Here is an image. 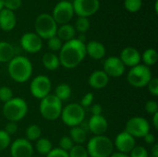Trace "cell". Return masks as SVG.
<instances>
[{
    "instance_id": "6da1fadb",
    "label": "cell",
    "mask_w": 158,
    "mask_h": 157,
    "mask_svg": "<svg viewBox=\"0 0 158 157\" xmlns=\"http://www.w3.org/2000/svg\"><path fill=\"white\" fill-rule=\"evenodd\" d=\"M59 51L60 65L68 69L79 66L86 56L85 43L75 38L66 42Z\"/></svg>"
},
{
    "instance_id": "7a4b0ae2",
    "label": "cell",
    "mask_w": 158,
    "mask_h": 157,
    "mask_svg": "<svg viewBox=\"0 0 158 157\" xmlns=\"http://www.w3.org/2000/svg\"><path fill=\"white\" fill-rule=\"evenodd\" d=\"M8 74L10 78L19 83L30 80L32 74L31 62L25 56H15L8 62Z\"/></svg>"
},
{
    "instance_id": "3957f363",
    "label": "cell",
    "mask_w": 158,
    "mask_h": 157,
    "mask_svg": "<svg viewBox=\"0 0 158 157\" xmlns=\"http://www.w3.org/2000/svg\"><path fill=\"white\" fill-rule=\"evenodd\" d=\"M86 150L90 157H110L113 154L114 143L105 135L94 136L88 142Z\"/></svg>"
},
{
    "instance_id": "277c9868",
    "label": "cell",
    "mask_w": 158,
    "mask_h": 157,
    "mask_svg": "<svg viewBox=\"0 0 158 157\" xmlns=\"http://www.w3.org/2000/svg\"><path fill=\"white\" fill-rule=\"evenodd\" d=\"M28 112V105L22 98L13 97L3 105V115L9 122L21 120Z\"/></svg>"
},
{
    "instance_id": "5b68a950",
    "label": "cell",
    "mask_w": 158,
    "mask_h": 157,
    "mask_svg": "<svg viewBox=\"0 0 158 157\" xmlns=\"http://www.w3.org/2000/svg\"><path fill=\"white\" fill-rule=\"evenodd\" d=\"M39 110L44 119L49 121L56 120L61 115L62 102L55 94H48L41 99Z\"/></svg>"
},
{
    "instance_id": "8992f818",
    "label": "cell",
    "mask_w": 158,
    "mask_h": 157,
    "mask_svg": "<svg viewBox=\"0 0 158 157\" xmlns=\"http://www.w3.org/2000/svg\"><path fill=\"white\" fill-rule=\"evenodd\" d=\"M35 33L41 39H50L53 36L56 35L57 31V23L55 21L53 17L49 14L43 13L40 14L34 23Z\"/></svg>"
},
{
    "instance_id": "52a82bcc",
    "label": "cell",
    "mask_w": 158,
    "mask_h": 157,
    "mask_svg": "<svg viewBox=\"0 0 158 157\" xmlns=\"http://www.w3.org/2000/svg\"><path fill=\"white\" fill-rule=\"evenodd\" d=\"M60 117L69 127L80 126L85 118V110L80 104L71 103L62 108Z\"/></svg>"
},
{
    "instance_id": "ba28073f",
    "label": "cell",
    "mask_w": 158,
    "mask_h": 157,
    "mask_svg": "<svg viewBox=\"0 0 158 157\" xmlns=\"http://www.w3.org/2000/svg\"><path fill=\"white\" fill-rule=\"evenodd\" d=\"M152 78V71L150 68L143 64H139L131 68L127 75L129 83L136 88H143L146 86Z\"/></svg>"
},
{
    "instance_id": "9c48e42d",
    "label": "cell",
    "mask_w": 158,
    "mask_h": 157,
    "mask_svg": "<svg viewBox=\"0 0 158 157\" xmlns=\"http://www.w3.org/2000/svg\"><path fill=\"white\" fill-rule=\"evenodd\" d=\"M125 131L134 138H143L150 132V124L144 118L133 117L127 121Z\"/></svg>"
},
{
    "instance_id": "30bf717a",
    "label": "cell",
    "mask_w": 158,
    "mask_h": 157,
    "mask_svg": "<svg viewBox=\"0 0 158 157\" xmlns=\"http://www.w3.org/2000/svg\"><path fill=\"white\" fill-rule=\"evenodd\" d=\"M52 83L50 79L45 75H38L31 81L30 84L31 93L37 99H43L50 94Z\"/></svg>"
},
{
    "instance_id": "8fae6325",
    "label": "cell",
    "mask_w": 158,
    "mask_h": 157,
    "mask_svg": "<svg viewBox=\"0 0 158 157\" xmlns=\"http://www.w3.org/2000/svg\"><path fill=\"white\" fill-rule=\"evenodd\" d=\"M74 10L72 3L68 0H62L58 2L53 9V19L56 23L61 25L68 24V22L73 18Z\"/></svg>"
},
{
    "instance_id": "7c38bea8",
    "label": "cell",
    "mask_w": 158,
    "mask_h": 157,
    "mask_svg": "<svg viewBox=\"0 0 158 157\" xmlns=\"http://www.w3.org/2000/svg\"><path fill=\"white\" fill-rule=\"evenodd\" d=\"M72 6L74 13L79 17L88 18L98 11L100 2L99 0H74Z\"/></svg>"
},
{
    "instance_id": "4fadbf2b",
    "label": "cell",
    "mask_w": 158,
    "mask_h": 157,
    "mask_svg": "<svg viewBox=\"0 0 158 157\" xmlns=\"http://www.w3.org/2000/svg\"><path fill=\"white\" fill-rule=\"evenodd\" d=\"M10 155L12 157H32V144L23 138L16 139L10 144Z\"/></svg>"
},
{
    "instance_id": "5bb4252c",
    "label": "cell",
    "mask_w": 158,
    "mask_h": 157,
    "mask_svg": "<svg viewBox=\"0 0 158 157\" xmlns=\"http://www.w3.org/2000/svg\"><path fill=\"white\" fill-rule=\"evenodd\" d=\"M103 71L108 76L113 78H118L122 76L125 72L126 67L122 61L118 56H109L107 57L103 64Z\"/></svg>"
},
{
    "instance_id": "9a60e30c",
    "label": "cell",
    "mask_w": 158,
    "mask_h": 157,
    "mask_svg": "<svg viewBox=\"0 0 158 157\" xmlns=\"http://www.w3.org/2000/svg\"><path fill=\"white\" fill-rule=\"evenodd\" d=\"M20 45L28 53H38L43 47L42 39L35 32H26L20 38Z\"/></svg>"
},
{
    "instance_id": "2e32d148",
    "label": "cell",
    "mask_w": 158,
    "mask_h": 157,
    "mask_svg": "<svg viewBox=\"0 0 158 157\" xmlns=\"http://www.w3.org/2000/svg\"><path fill=\"white\" fill-rule=\"evenodd\" d=\"M114 144L117 150L118 151V153L127 154V155L131 153V151L136 146L135 138L132 137L128 132H126L125 130L117 135Z\"/></svg>"
},
{
    "instance_id": "e0dca14e",
    "label": "cell",
    "mask_w": 158,
    "mask_h": 157,
    "mask_svg": "<svg viewBox=\"0 0 158 157\" xmlns=\"http://www.w3.org/2000/svg\"><path fill=\"white\" fill-rule=\"evenodd\" d=\"M119 59L122 61V63L124 64L125 67L128 66L131 68L139 65L141 60H142L140 52L136 48L131 47V46L125 47L121 51Z\"/></svg>"
},
{
    "instance_id": "ac0fdd59",
    "label": "cell",
    "mask_w": 158,
    "mask_h": 157,
    "mask_svg": "<svg viewBox=\"0 0 158 157\" xmlns=\"http://www.w3.org/2000/svg\"><path fill=\"white\" fill-rule=\"evenodd\" d=\"M88 128L94 136L104 135L108 129V123L106 118L102 115L93 116L89 119Z\"/></svg>"
},
{
    "instance_id": "d6986e66",
    "label": "cell",
    "mask_w": 158,
    "mask_h": 157,
    "mask_svg": "<svg viewBox=\"0 0 158 157\" xmlns=\"http://www.w3.org/2000/svg\"><path fill=\"white\" fill-rule=\"evenodd\" d=\"M17 24V18L13 11L6 8L0 10V28L5 31H9L15 28Z\"/></svg>"
},
{
    "instance_id": "ffe728a7",
    "label": "cell",
    "mask_w": 158,
    "mask_h": 157,
    "mask_svg": "<svg viewBox=\"0 0 158 157\" xmlns=\"http://www.w3.org/2000/svg\"><path fill=\"white\" fill-rule=\"evenodd\" d=\"M86 55L92 57L94 60H100L104 58L106 56V48L105 45L97 41H91L87 44H85Z\"/></svg>"
},
{
    "instance_id": "44dd1931",
    "label": "cell",
    "mask_w": 158,
    "mask_h": 157,
    "mask_svg": "<svg viewBox=\"0 0 158 157\" xmlns=\"http://www.w3.org/2000/svg\"><path fill=\"white\" fill-rule=\"evenodd\" d=\"M108 81L109 77L103 70L94 71L88 79L89 85L94 89H103L108 84Z\"/></svg>"
},
{
    "instance_id": "7402d4cb",
    "label": "cell",
    "mask_w": 158,
    "mask_h": 157,
    "mask_svg": "<svg viewBox=\"0 0 158 157\" xmlns=\"http://www.w3.org/2000/svg\"><path fill=\"white\" fill-rule=\"evenodd\" d=\"M16 55L15 47L7 42H0V63H8Z\"/></svg>"
},
{
    "instance_id": "603a6c76",
    "label": "cell",
    "mask_w": 158,
    "mask_h": 157,
    "mask_svg": "<svg viewBox=\"0 0 158 157\" xmlns=\"http://www.w3.org/2000/svg\"><path fill=\"white\" fill-rule=\"evenodd\" d=\"M75 34H76V30L70 24L61 25V27L57 28V31H56V36L61 41H66V42L70 41L74 39Z\"/></svg>"
},
{
    "instance_id": "cb8c5ba5",
    "label": "cell",
    "mask_w": 158,
    "mask_h": 157,
    "mask_svg": "<svg viewBox=\"0 0 158 157\" xmlns=\"http://www.w3.org/2000/svg\"><path fill=\"white\" fill-rule=\"evenodd\" d=\"M42 62L44 67L48 69V70H56L58 68V67L60 66V62H59V58L56 55H55L54 53H45L43 56L42 58Z\"/></svg>"
},
{
    "instance_id": "d4e9b609",
    "label": "cell",
    "mask_w": 158,
    "mask_h": 157,
    "mask_svg": "<svg viewBox=\"0 0 158 157\" xmlns=\"http://www.w3.org/2000/svg\"><path fill=\"white\" fill-rule=\"evenodd\" d=\"M86 131L83 128L80 126L72 127L69 131V138L72 140V142L78 145H82L86 142Z\"/></svg>"
},
{
    "instance_id": "484cf974",
    "label": "cell",
    "mask_w": 158,
    "mask_h": 157,
    "mask_svg": "<svg viewBox=\"0 0 158 157\" xmlns=\"http://www.w3.org/2000/svg\"><path fill=\"white\" fill-rule=\"evenodd\" d=\"M141 59H143V61L144 63L143 65H145L147 67L154 66L157 62L158 59V55L156 50L154 49V48L146 49L143 52V56H141Z\"/></svg>"
},
{
    "instance_id": "4316f807",
    "label": "cell",
    "mask_w": 158,
    "mask_h": 157,
    "mask_svg": "<svg viewBox=\"0 0 158 157\" xmlns=\"http://www.w3.org/2000/svg\"><path fill=\"white\" fill-rule=\"evenodd\" d=\"M35 149H36V151L40 155H46L53 149V145H52V143L48 139H46V138H40V139H38L36 141Z\"/></svg>"
},
{
    "instance_id": "83f0119b",
    "label": "cell",
    "mask_w": 158,
    "mask_h": 157,
    "mask_svg": "<svg viewBox=\"0 0 158 157\" xmlns=\"http://www.w3.org/2000/svg\"><path fill=\"white\" fill-rule=\"evenodd\" d=\"M55 95L62 102L68 100L71 95V88L67 83H60L56 86Z\"/></svg>"
},
{
    "instance_id": "f1b7e54d",
    "label": "cell",
    "mask_w": 158,
    "mask_h": 157,
    "mask_svg": "<svg viewBox=\"0 0 158 157\" xmlns=\"http://www.w3.org/2000/svg\"><path fill=\"white\" fill-rule=\"evenodd\" d=\"M25 134H26V140H28L29 142L37 141L38 139H40L42 135V130L38 125L31 124L28 126V128L26 129Z\"/></svg>"
},
{
    "instance_id": "f546056e",
    "label": "cell",
    "mask_w": 158,
    "mask_h": 157,
    "mask_svg": "<svg viewBox=\"0 0 158 157\" xmlns=\"http://www.w3.org/2000/svg\"><path fill=\"white\" fill-rule=\"evenodd\" d=\"M91 26V22L88 18L85 17H79L76 23H75V30L80 31L81 33H85Z\"/></svg>"
},
{
    "instance_id": "4dcf8cb0",
    "label": "cell",
    "mask_w": 158,
    "mask_h": 157,
    "mask_svg": "<svg viewBox=\"0 0 158 157\" xmlns=\"http://www.w3.org/2000/svg\"><path fill=\"white\" fill-rule=\"evenodd\" d=\"M143 5V0H125L124 6L125 8L131 13L138 12Z\"/></svg>"
},
{
    "instance_id": "1f68e13d",
    "label": "cell",
    "mask_w": 158,
    "mask_h": 157,
    "mask_svg": "<svg viewBox=\"0 0 158 157\" xmlns=\"http://www.w3.org/2000/svg\"><path fill=\"white\" fill-rule=\"evenodd\" d=\"M69 157H89L88 152L86 148L82 145H78L75 144L71 150L69 152Z\"/></svg>"
},
{
    "instance_id": "d6a6232c",
    "label": "cell",
    "mask_w": 158,
    "mask_h": 157,
    "mask_svg": "<svg viewBox=\"0 0 158 157\" xmlns=\"http://www.w3.org/2000/svg\"><path fill=\"white\" fill-rule=\"evenodd\" d=\"M59 147L60 149H62L63 151H66V152H69L71 150V148L75 145L74 143L72 142V140L69 138V136H64L62 137L60 140H59Z\"/></svg>"
},
{
    "instance_id": "836d02e7",
    "label": "cell",
    "mask_w": 158,
    "mask_h": 157,
    "mask_svg": "<svg viewBox=\"0 0 158 157\" xmlns=\"http://www.w3.org/2000/svg\"><path fill=\"white\" fill-rule=\"evenodd\" d=\"M13 98V92L7 86L0 87V101L3 103H6Z\"/></svg>"
},
{
    "instance_id": "e575fe53",
    "label": "cell",
    "mask_w": 158,
    "mask_h": 157,
    "mask_svg": "<svg viewBox=\"0 0 158 157\" xmlns=\"http://www.w3.org/2000/svg\"><path fill=\"white\" fill-rule=\"evenodd\" d=\"M47 44H48L49 49L52 50V51H59L61 49L62 45H63L62 41L56 35L51 37L50 39H48Z\"/></svg>"
},
{
    "instance_id": "d590c367",
    "label": "cell",
    "mask_w": 158,
    "mask_h": 157,
    "mask_svg": "<svg viewBox=\"0 0 158 157\" xmlns=\"http://www.w3.org/2000/svg\"><path fill=\"white\" fill-rule=\"evenodd\" d=\"M10 136L5 130H0V152L6 150L10 145Z\"/></svg>"
},
{
    "instance_id": "8d00e7d4",
    "label": "cell",
    "mask_w": 158,
    "mask_h": 157,
    "mask_svg": "<svg viewBox=\"0 0 158 157\" xmlns=\"http://www.w3.org/2000/svg\"><path fill=\"white\" fill-rule=\"evenodd\" d=\"M130 157H149L147 150L143 146H135L130 153Z\"/></svg>"
},
{
    "instance_id": "74e56055",
    "label": "cell",
    "mask_w": 158,
    "mask_h": 157,
    "mask_svg": "<svg viewBox=\"0 0 158 157\" xmlns=\"http://www.w3.org/2000/svg\"><path fill=\"white\" fill-rule=\"evenodd\" d=\"M22 2L21 0H4V6L5 8L14 11L20 7Z\"/></svg>"
},
{
    "instance_id": "f35d334b",
    "label": "cell",
    "mask_w": 158,
    "mask_h": 157,
    "mask_svg": "<svg viewBox=\"0 0 158 157\" xmlns=\"http://www.w3.org/2000/svg\"><path fill=\"white\" fill-rule=\"evenodd\" d=\"M148 87V91L149 93L154 95V96H157L158 95V79L157 78H152L151 81L148 82V84L146 85Z\"/></svg>"
},
{
    "instance_id": "ab89813d",
    "label": "cell",
    "mask_w": 158,
    "mask_h": 157,
    "mask_svg": "<svg viewBox=\"0 0 158 157\" xmlns=\"http://www.w3.org/2000/svg\"><path fill=\"white\" fill-rule=\"evenodd\" d=\"M145 110L148 114L154 115L158 112V104L155 100H149L145 104Z\"/></svg>"
},
{
    "instance_id": "60d3db41",
    "label": "cell",
    "mask_w": 158,
    "mask_h": 157,
    "mask_svg": "<svg viewBox=\"0 0 158 157\" xmlns=\"http://www.w3.org/2000/svg\"><path fill=\"white\" fill-rule=\"evenodd\" d=\"M94 102V93H86L81 100V105L83 107V108H86V107H89L92 103Z\"/></svg>"
},
{
    "instance_id": "b9f144b4",
    "label": "cell",
    "mask_w": 158,
    "mask_h": 157,
    "mask_svg": "<svg viewBox=\"0 0 158 157\" xmlns=\"http://www.w3.org/2000/svg\"><path fill=\"white\" fill-rule=\"evenodd\" d=\"M46 157H69V153L66 151H63L60 148H53L51 150V152L46 155Z\"/></svg>"
},
{
    "instance_id": "7bdbcfd3",
    "label": "cell",
    "mask_w": 158,
    "mask_h": 157,
    "mask_svg": "<svg viewBox=\"0 0 158 157\" xmlns=\"http://www.w3.org/2000/svg\"><path fill=\"white\" fill-rule=\"evenodd\" d=\"M9 136L15 134L18 130V126H17V123L16 122H8L4 130Z\"/></svg>"
},
{
    "instance_id": "ee69618b",
    "label": "cell",
    "mask_w": 158,
    "mask_h": 157,
    "mask_svg": "<svg viewBox=\"0 0 158 157\" xmlns=\"http://www.w3.org/2000/svg\"><path fill=\"white\" fill-rule=\"evenodd\" d=\"M91 111L93 113V116H99V115H102V112H103V107L101 105L99 104H95L92 106L91 108Z\"/></svg>"
},
{
    "instance_id": "f6af8a7d",
    "label": "cell",
    "mask_w": 158,
    "mask_h": 157,
    "mask_svg": "<svg viewBox=\"0 0 158 157\" xmlns=\"http://www.w3.org/2000/svg\"><path fill=\"white\" fill-rule=\"evenodd\" d=\"M143 139H144L145 143H148V144H154V143H156V137H155V135L152 134L151 132L147 133V134L143 137Z\"/></svg>"
},
{
    "instance_id": "bcb514c9",
    "label": "cell",
    "mask_w": 158,
    "mask_h": 157,
    "mask_svg": "<svg viewBox=\"0 0 158 157\" xmlns=\"http://www.w3.org/2000/svg\"><path fill=\"white\" fill-rule=\"evenodd\" d=\"M152 156L158 157V144L154 143V146L152 148Z\"/></svg>"
},
{
    "instance_id": "7dc6e473",
    "label": "cell",
    "mask_w": 158,
    "mask_h": 157,
    "mask_svg": "<svg viewBox=\"0 0 158 157\" xmlns=\"http://www.w3.org/2000/svg\"><path fill=\"white\" fill-rule=\"evenodd\" d=\"M153 124H154V127L157 130L158 129V112L153 115Z\"/></svg>"
},
{
    "instance_id": "c3c4849f",
    "label": "cell",
    "mask_w": 158,
    "mask_h": 157,
    "mask_svg": "<svg viewBox=\"0 0 158 157\" xmlns=\"http://www.w3.org/2000/svg\"><path fill=\"white\" fill-rule=\"evenodd\" d=\"M110 157H130L129 155H127V154H122V153H113Z\"/></svg>"
},
{
    "instance_id": "681fc988",
    "label": "cell",
    "mask_w": 158,
    "mask_h": 157,
    "mask_svg": "<svg viewBox=\"0 0 158 157\" xmlns=\"http://www.w3.org/2000/svg\"><path fill=\"white\" fill-rule=\"evenodd\" d=\"M155 7H156V13H158V0H156Z\"/></svg>"
},
{
    "instance_id": "f907efd6",
    "label": "cell",
    "mask_w": 158,
    "mask_h": 157,
    "mask_svg": "<svg viewBox=\"0 0 158 157\" xmlns=\"http://www.w3.org/2000/svg\"><path fill=\"white\" fill-rule=\"evenodd\" d=\"M4 8V0H0V10Z\"/></svg>"
},
{
    "instance_id": "816d5d0a",
    "label": "cell",
    "mask_w": 158,
    "mask_h": 157,
    "mask_svg": "<svg viewBox=\"0 0 158 157\" xmlns=\"http://www.w3.org/2000/svg\"><path fill=\"white\" fill-rule=\"evenodd\" d=\"M151 157H153V156H151Z\"/></svg>"
}]
</instances>
